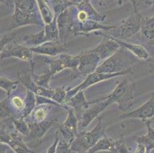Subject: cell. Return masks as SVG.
<instances>
[{
	"label": "cell",
	"instance_id": "cell-2",
	"mask_svg": "<svg viewBox=\"0 0 154 153\" xmlns=\"http://www.w3.org/2000/svg\"><path fill=\"white\" fill-rule=\"evenodd\" d=\"M134 81L130 78V75H127L124 79L117 83V86L110 94L100 99H107L110 104L117 103L119 109L124 113H127L132 106L134 102Z\"/></svg>",
	"mask_w": 154,
	"mask_h": 153
},
{
	"label": "cell",
	"instance_id": "cell-36",
	"mask_svg": "<svg viewBox=\"0 0 154 153\" xmlns=\"http://www.w3.org/2000/svg\"><path fill=\"white\" fill-rule=\"evenodd\" d=\"M134 153H146V148L143 144L141 143H138L137 144V147L136 148L135 151Z\"/></svg>",
	"mask_w": 154,
	"mask_h": 153
},
{
	"label": "cell",
	"instance_id": "cell-25",
	"mask_svg": "<svg viewBox=\"0 0 154 153\" xmlns=\"http://www.w3.org/2000/svg\"><path fill=\"white\" fill-rule=\"evenodd\" d=\"M24 101H25V108L20 118L26 119L36 107V105H37L36 104V95L30 90L27 89V93Z\"/></svg>",
	"mask_w": 154,
	"mask_h": 153
},
{
	"label": "cell",
	"instance_id": "cell-28",
	"mask_svg": "<svg viewBox=\"0 0 154 153\" xmlns=\"http://www.w3.org/2000/svg\"><path fill=\"white\" fill-rule=\"evenodd\" d=\"M52 76L50 74L48 69H46L45 71L41 75H37L33 71V68L32 70V79L37 85L42 87L47 88V89H51L49 87V82L51 81Z\"/></svg>",
	"mask_w": 154,
	"mask_h": 153
},
{
	"label": "cell",
	"instance_id": "cell-8",
	"mask_svg": "<svg viewBox=\"0 0 154 153\" xmlns=\"http://www.w3.org/2000/svg\"><path fill=\"white\" fill-rule=\"evenodd\" d=\"M142 20L143 17L139 12L134 13L117 25V29H114V31L118 32V34L113 38L120 40H127L136 35L140 32Z\"/></svg>",
	"mask_w": 154,
	"mask_h": 153
},
{
	"label": "cell",
	"instance_id": "cell-19",
	"mask_svg": "<svg viewBox=\"0 0 154 153\" xmlns=\"http://www.w3.org/2000/svg\"><path fill=\"white\" fill-rule=\"evenodd\" d=\"M109 37L111 38L113 40L115 41L117 44L120 47H124L126 50L134 54L137 59L139 60H143V61H149L150 59V54L148 52V50L145 48L143 45L137 44H132V43H129V42L124 41L123 40H120L116 38H113L112 36L108 35Z\"/></svg>",
	"mask_w": 154,
	"mask_h": 153
},
{
	"label": "cell",
	"instance_id": "cell-43",
	"mask_svg": "<svg viewBox=\"0 0 154 153\" xmlns=\"http://www.w3.org/2000/svg\"><path fill=\"white\" fill-rule=\"evenodd\" d=\"M151 67H152V68H151L150 72L152 73V74H153V76H154V64H151Z\"/></svg>",
	"mask_w": 154,
	"mask_h": 153
},
{
	"label": "cell",
	"instance_id": "cell-32",
	"mask_svg": "<svg viewBox=\"0 0 154 153\" xmlns=\"http://www.w3.org/2000/svg\"><path fill=\"white\" fill-rule=\"evenodd\" d=\"M16 33L17 32L15 31H12L11 32L5 34V35L0 39V54L4 50V48L6 47V45L11 43L12 40L15 38V37L16 36Z\"/></svg>",
	"mask_w": 154,
	"mask_h": 153
},
{
	"label": "cell",
	"instance_id": "cell-23",
	"mask_svg": "<svg viewBox=\"0 0 154 153\" xmlns=\"http://www.w3.org/2000/svg\"><path fill=\"white\" fill-rule=\"evenodd\" d=\"M14 7L29 14H41L36 0H14Z\"/></svg>",
	"mask_w": 154,
	"mask_h": 153
},
{
	"label": "cell",
	"instance_id": "cell-7",
	"mask_svg": "<svg viewBox=\"0 0 154 153\" xmlns=\"http://www.w3.org/2000/svg\"><path fill=\"white\" fill-rule=\"evenodd\" d=\"M132 74L133 71L131 70V68L127 70V71H122V72L114 73V74H105V73H99L97 72V71H94V72L91 73V74L87 76L86 78H85V80L81 84H78V86H76L75 87L71 88L70 90H67L66 99L75 96L78 91L84 90L85 89L88 88L89 87L92 86V85L97 84V83L101 82V81H106V80L110 79V78H116V77L131 75Z\"/></svg>",
	"mask_w": 154,
	"mask_h": 153
},
{
	"label": "cell",
	"instance_id": "cell-3",
	"mask_svg": "<svg viewBox=\"0 0 154 153\" xmlns=\"http://www.w3.org/2000/svg\"><path fill=\"white\" fill-rule=\"evenodd\" d=\"M135 61L130 54V51L120 47L113 55L103 61L95 71L105 74L122 72L131 68V65Z\"/></svg>",
	"mask_w": 154,
	"mask_h": 153
},
{
	"label": "cell",
	"instance_id": "cell-40",
	"mask_svg": "<svg viewBox=\"0 0 154 153\" xmlns=\"http://www.w3.org/2000/svg\"><path fill=\"white\" fill-rule=\"evenodd\" d=\"M110 1H112V0H99V2H100V5H107V3H108Z\"/></svg>",
	"mask_w": 154,
	"mask_h": 153
},
{
	"label": "cell",
	"instance_id": "cell-4",
	"mask_svg": "<svg viewBox=\"0 0 154 153\" xmlns=\"http://www.w3.org/2000/svg\"><path fill=\"white\" fill-rule=\"evenodd\" d=\"M19 81L26 87L28 90L34 93L37 96H44V97L50 98L54 101L62 105L66 99L67 90L64 87H63L57 88V89H47L42 87L35 84L32 79V73H19Z\"/></svg>",
	"mask_w": 154,
	"mask_h": 153
},
{
	"label": "cell",
	"instance_id": "cell-33",
	"mask_svg": "<svg viewBox=\"0 0 154 153\" xmlns=\"http://www.w3.org/2000/svg\"><path fill=\"white\" fill-rule=\"evenodd\" d=\"M11 104H12V107H13L15 110L20 112L21 115H22V112L24 110V108H25V101L22 98L18 96H12V99H11Z\"/></svg>",
	"mask_w": 154,
	"mask_h": 153
},
{
	"label": "cell",
	"instance_id": "cell-13",
	"mask_svg": "<svg viewBox=\"0 0 154 153\" xmlns=\"http://www.w3.org/2000/svg\"><path fill=\"white\" fill-rule=\"evenodd\" d=\"M10 57H15L22 61H29L32 63L33 52L29 47L26 45H22L16 42H14L12 44L9 43L0 54V61Z\"/></svg>",
	"mask_w": 154,
	"mask_h": 153
},
{
	"label": "cell",
	"instance_id": "cell-12",
	"mask_svg": "<svg viewBox=\"0 0 154 153\" xmlns=\"http://www.w3.org/2000/svg\"><path fill=\"white\" fill-rule=\"evenodd\" d=\"M58 122V119L51 118L46 119L44 121L35 123V122H27L30 129V133L28 136H25L24 141L26 142H38L43 138L45 133L49 129H51L55 123Z\"/></svg>",
	"mask_w": 154,
	"mask_h": 153
},
{
	"label": "cell",
	"instance_id": "cell-21",
	"mask_svg": "<svg viewBox=\"0 0 154 153\" xmlns=\"http://www.w3.org/2000/svg\"><path fill=\"white\" fill-rule=\"evenodd\" d=\"M140 33L148 41L154 44V15L143 18Z\"/></svg>",
	"mask_w": 154,
	"mask_h": 153
},
{
	"label": "cell",
	"instance_id": "cell-45",
	"mask_svg": "<svg viewBox=\"0 0 154 153\" xmlns=\"http://www.w3.org/2000/svg\"><path fill=\"white\" fill-rule=\"evenodd\" d=\"M5 2V0H0V2Z\"/></svg>",
	"mask_w": 154,
	"mask_h": 153
},
{
	"label": "cell",
	"instance_id": "cell-41",
	"mask_svg": "<svg viewBox=\"0 0 154 153\" xmlns=\"http://www.w3.org/2000/svg\"><path fill=\"white\" fill-rule=\"evenodd\" d=\"M5 2H6L9 6H14V0H5Z\"/></svg>",
	"mask_w": 154,
	"mask_h": 153
},
{
	"label": "cell",
	"instance_id": "cell-29",
	"mask_svg": "<svg viewBox=\"0 0 154 153\" xmlns=\"http://www.w3.org/2000/svg\"><path fill=\"white\" fill-rule=\"evenodd\" d=\"M144 123L147 127V133L137 139V142L143 144L146 147H147L151 143L154 142V128L151 126L149 120H146Z\"/></svg>",
	"mask_w": 154,
	"mask_h": 153
},
{
	"label": "cell",
	"instance_id": "cell-37",
	"mask_svg": "<svg viewBox=\"0 0 154 153\" xmlns=\"http://www.w3.org/2000/svg\"><path fill=\"white\" fill-rule=\"evenodd\" d=\"M131 2H132L133 7H134V13H138V10H137V0H131Z\"/></svg>",
	"mask_w": 154,
	"mask_h": 153
},
{
	"label": "cell",
	"instance_id": "cell-18",
	"mask_svg": "<svg viewBox=\"0 0 154 153\" xmlns=\"http://www.w3.org/2000/svg\"><path fill=\"white\" fill-rule=\"evenodd\" d=\"M57 25H58L59 39L62 43L66 44V41L71 35V19L69 9L66 8L57 17Z\"/></svg>",
	"mask_w": 154,
	"mask_h": 153
},
{
	"label": "cell",
	"instance_id": "cell-11",
	"mask_svg": "<svg viewBox=\"0 0 154 153\" xmlns=\"http://www.w3.org/2000/svg\"><path fill=\"white\" fill-rule=\"evenodd\" d=\"M14 13L12 18L11 29L24 27L30 25L45 26V22L41 14H29L14 7Z\"/></svg>",
	"mask_w": 154,
	"mask_h": 153
},
{
	"label": "cell",
	"instance_id": "cell-34",
	"mask_svg": "<svg viewBox=\"0 0 154 153\" xmlns=\"http://www.w3.org/2000/svg\"><path fill=\"white\" fill-rule=\"evenodd\" d=\"M56 153H72V151L71 150V145L62 139H60L58 146L56 148Z\"/></svg>",
	"mask_w": 154,
	"mask_h": 153
},
{
	"label": "cell",
	"instance_id": "cell-14",
	"mask_svg": "<svg viewBox=\"0 0 154 153\" xmlns=\"http://www.w3.org/2000/svg\"><path fill=\"white\" fill-rule=\"evenodd\" d=\"M154 116V93L151 95L147 101H146L142 106L134 109L133 111L124 113L120 116V120L128 119H139L143 122L149 120Z\"/></svg>",
	"mask_w": 154,
	"mask_h": 153
},
{
	"label": "cell",
	"instance_id": "cell-9",
	"mask_svg": "<svg viewBox=\"0 0 154 153\" xmlns=\"http://www.w3.org/2000/svg\"><path fill=\"white\" fill-rule=\"evenodd\" d=\"M78 55L80 61L76 73L78 76H82L84 78H86L88 75L94 72L102 63L100 56L93 49L83 50Z\"/></svg>",
	"mask_w": 154,
	"mask_h": 153
},
{
	"label": "cell",
	"instance_id": "cell-42",
	"mask_svg": "<svg viewBox=\"0 0 154 153\" xmlns=\"http://www.w3.org/2000/svg\"><path fill=\"white\" fill-rule=\"evenodd\" d=\"M146 5H153L154 0H143Z\"/></svg>",
	"mask_w": 154,
	"mask_h": 153
},
{
	"label": "cell",
	"instance_id": "cell-31",
	"mask_svg": "<svg viewBox=\"0 0 154 153\" xmlns=\"http://www.w3.org/2000/svg\"><path fill=\"white\" fill-rule=\"evenodd\" d=\"M19 83V81H13L4 77H1L0 78V88H2L6 92L7 97L9 98L12 93L16 89V87Z\"/></svg>",
	"mask_w": 154,
	"mask_h": 153
},
{
	"label": "cell",
	"instance_id": "cell-24",
	"mask_svg": "<svg viewBox=\"0 0 154 153\" xmlns=\"http://www.w3.org/2000/svg\"><path fill=\"white\" fill-rule=\"evenodd\" d=\"M57 15H54L52 22L49 24L45 25V39L46 41H58L59 39V33H58V25H57Z\"/></svg>",
	"mask_w": 154,
	"mask_h": 153
},
{
	"label": "cell",
	"instance_id": "cell-10",
	"mask_svg": "<svg viewBox=\"0 0 154 153\" xmlns=\"http://www.w3.org/2000/svg\"><path fill=\"white\" fill-rule=\"evenodd\" d=\"M65 109L68 112V115L65 121L59 126L58 132L60 139H62L64 141L71 145L72 142L75 140V137L78 135V119L74 110L70 106H65Z\"/></svg>",
	"mask_w": 154,
	"mask_h": 153
},
{
	"label": "cell",
	"instance_id": "cell-5",
	"mask_svg": "<svg viewBox=\"0 0 154 153\" xmlns=\"http://www.w3.org/2000/svg\"><path fill=\"white\" fill-rule=\"evenodd\" d=\"M14 125L0 122V143L8 145L15 153H34L31 150L22 137L19 136Z\"/></svg>",
	"mask_w": 154,
	"mask_h": 153
},
{
	"label": "cell",
	"instance_id": "cell-22",
	"mask_svg": "<svg viewBox=\"0 0 154 153\" xmlns=\"http://www.w3.org/2000/svg\"><path fill=\"white\" fill-rule=\"evenodd\" d=\"M51 106L54 105L51 104H47V103H44V104L37 105L34 110L32 112L29 116H31L32 120H29L26 122H35V123H39V122L44 121L45 120L47 119V116L49 113L50 109H51Z\"/></svg>",
	"mask_w": 154,
	"mask_h": 153
},
{
	"label": "cell",
	"instance_id": "cell-38",
	"mask_svg": "<svg viewBox=\"0 0 154 153\" xmlns=\"http://www.w3.org/2000/svg\"><path fill=\"white\" fill-rule=\"evenodd\" d=\"M82 1H83V0H70V2H71V3L73 5H78V4L81 3Z\"/></svg>",
	"mask_w": 154,
	"mask_h": 153
},
{
	"label": "cell",
	"instance_id": "cell-39",
	"mask_svg": "<svg viewBox=\"0 0 154 153\" xmlns=\"http://www.w3.org/2000/svg\"><path fill=\"white\" fill-rule=\"evenodd\" d=\"M146 151H150L151 150L154 149V142L151 143L150 145H148L147 147H146Z\"/></svg>",
	"mask_w": 154,
	"mask_h": 153
},
{
	"label": "cell",
	"instance_id": "cell-44",
	"mask_svg": "<svg viewBox=\"0 0 154 153\" xmlns=\"http://www.w3.org/2000/svg\"><path fill=\"white\" fill-rule=\"evenodd\" d=\"M123 1H124V0H117V3H118L119 5H122Z\"/></svg>",
	"mask_w": 154,
	"mask_h": 153
},
{
	"label": "cell",
	"instance_id": "cell-20",
	"mask_svg": "<svg viewBox=\"0 0 154 153\" xmlns=\"http://www.w3.org/2000/svg\"><path fill=\"white\" fill-rule=\"evenodd\" d=\"M117 140L114 141L111 138H109L105 136L100 139L91 148L85 153H96L100 151H108L113 153L115 151L117 147Z\"/></svg>",
	"mask_w": 154,
	"mask_h": 153
},
{
	"label": "cell",
	"instance_id": "cell-1",
	"mask_svg": "<svg viewBox=\"0 0 154 153\" xmlns=\"http://www.w3.org/2000/svg\"><path fill=\"white\" fill-rule=\"evenodd\" d=\"M107 125L103 120V115L98 116L96 126L88 132L78 133L71 145V150L78 153H85L91 148L101 138L104 137Z\"/></svg>",
	"mask_w": 154,
	"mask_h": 153
},
{
	"label": "cell",
	"instance_id": "cell-16",
	"mask_svg": "<svg viewBox=\"0 0 154 153\" xmlns=\"http://www.w3.org/2000/svg\"><path fill=\"white\" fill-rule=\"evenodd\" d=\"M29 48L33 53L48 56V57H55L68 51L67 44L62 43L60 40L46 41L41 45L29 47Z\"/></svg>",
	"mask_w": 154,
	"mask_h": 153
},
{
	"label": "cell",
	"instance_id": "cell-30",
	"mask_svg": "<svg viewBox=\"0 0 154 153\" xmlns=\"http://www.w3.org/2000/svg\"><path fill=\"white\" fill-rule=\"evenodd\" d=\"M11 120L13 123L15 130H17L20 134L23 135L25 136L29 134L30 129H29V126L26 120H24L22 118H15L12 116L11 117Z\"/></svg>",
	"mask_w": 154,
	"mask_h": 153
},
{
	"label": "cell",
	"instance_id": "cell-27",
	"mask_svg": "<svg viewBox=\"0 0 154 153\" xmlns=\"http://www.w3.org/2000/svg\"><path fill=\"white\" fill-rule=\"evenodd\" d=\"M36 2H37V5L38 6L39 11H40V13H41L45 24L46 25V24L51 23L54 19V15L48 5L46 0H36Z\"/></svg>",
	"mask_w": 154,
	"mask_h": 153
},
{
	"label": "cell",
	"instance_id": "cell-15",
	"mask_svg": "<svg viewBox=\"0 0 154 153\" xmlns=\"http://www.w3.org/2000/svg\"><path fill=\"white\" fill-rule=\"evenodd\" d=\"M89 105L96 104L94 107L88 108L85 113L82 116V120L80 122V124L82 128H85L88 125L90 124L95 118H97L105 109H107L110 105V103L107 99H94L92 101H88Z\"/></svg>",
	"mask_w": 154,
	"mask_h": 153
},
{
	"label": "cell",
	"instance_id": "cell-6",
	"mask_svg": "<svg viewBox=\"0 0 154 153\" xmlns=\"http://www.w3.org/2000/svg\"><path fill=\"white\" fill-rule=\"evenodd\" d=\"M79 55L73 56L66 53L61 54L55 57H46L45 59V62L48 64V69L52 77L67 68L77 71L79 65Z\"/></svg>",
	"mask_w": 154,
	"mask_h": 153
},
{
	"label": "cell",
	"instance_id": "cell-17",
	"mask_svg": "<svg viewBox=\"0 0 154 153\" xmlns=\"http://www.w3.org/2000/svg\"><path fill=\"white\" fill-rule=\"evenodd\" d=\"M63 106H70L72 108L78 120H81L84 113L89 108V103L85 98L84 90H80L75 96L64 101Z\"/></svg>",
	"mask_w": 154,
	"mask_h": 153
},
{
	"label": "cell",
	"instance_id": "cell-26",
	"mask_svg": "<svg viewBox=\"0 0 154 153\" xmlns=\"http://www.w3.org/2000/svg\"><path fill=\"white\" fill-rule=\"evenodd\" d=\"M25 45L28 47H34L41 45L45 42L44 29L37 34H30L24 37Z\"/></svg>",
	"mask_w": 154,
	"mask_h": 153
},
{
	"label": "cell",
	"instance_id": "cell-35",
	"mask_svg": "<svg viewBox=\"0 0 154 153\" xmlns=\"http://www.w3.org/2000/svg\"><path fill=\"white\" fill-rule=\"evenodd\" d=\"M60 140V137H59V134H58V132L57 131L55 135V139H54V141L53 142L52 145L49 147V148H48L47 151L46 153H56V148H57V146H58V142Z\"/></svg>",
	"mask_w": 154,
	"mask_h": 153
}]
</instances>
